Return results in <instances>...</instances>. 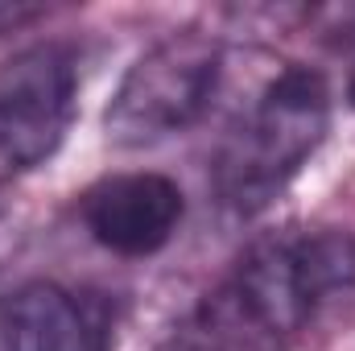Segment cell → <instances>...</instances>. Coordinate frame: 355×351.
<instances>
[{
  "label": "cell",
  "instance_id": "6",
  "mask_svg": "<svg viewBox=\"0 0 355 351\" xmlns=\"http://www.w3.org/2000/svg\"><path fill=\"white\" fill-rule=\"evenodd\" d=\"M112 306L54 281H29L0 302V351H112Z\"/></svg>",
  "mask_w": 355,
  "mask_h": 351
},
{
  "label": "cell",
  "instance_id": "4",
  "mask_svg": "<svg viewBox=\"0 0 355 351\" xmlns=\"http://www.w3.org/2000/svg\"><path fill=\"white\" fill-rule=\"evenodd\" d=\"M79 112V62L67 42H33L0 62V182L46 166Z\"/></svg>",
  "mask_w": 355,
  "mask_h": 351
},
{
  "label": "cell",
  "instance_id": "9",
  "mask_svg": "<svg viewBox=\"0 0 355 351\" xmlns=\"http://www.w3.org/2000/svg\"><path fill=\"white\" fill-rule=\"evenodd\" d=\"M162 351H219V348H211V343H198V339H174L170 348H162Z\"/></svg>",
  "mask_w": 355,
  "mask_h": 351
},
{
  "label": "cell",
  "instance_id": "1",
  "mask_svg": "<svg viewBox=\"0 0 355 351\" xmlns=\"http://www.w3.org/2000/svg\"><path fill=\"white\" fill-rule=\"evenodd\" d=\"M331 132V87L310 67H281L236 116L211 162V186L236 215H257L297 178Z\"/></svg>",
  "mask_w": 355,
  "mask_h": 351
},
{
  "label": "cell",
  "instance_id": "2",
  "mask_svg": "<svg viewBox=\"0 0 355 351\" xmlns=\"http://www.w3.org/2000/svg\"><path fill=\"white\" fill-rule=\"evenodd\" d=\"M355 293V236L331 223L265 232L236 261L227 302L236 318L272 348L293 343L322 306Z\"/></svg>",
  "mask_w": 355,
  "mask_h": 351
},
{
  "label": "cell",
  "instance_id": "8",
  "mask_svg": "<svg viewBox=\"0 0 355 351\" xmlns=\"http://www.w3.org/2000/svg\"><path fill=\"white\" fill-rule=\"evenodd\" d=\"M17 248H21V223H17V215H8L0 207V264L8 261Z\"/></svg>",
  "mask_w": 355,
  "mask_h": 351
},
{
  "label": "cell",
  "instance_id": "5",
  "mask_svg": "<svg viewBox=\"0 0 355 351\" xmlns=\"http://www.w3.org/2000/svg\"><path fill=\"white\" fill-rule=\"evenodd\" d=\"M182 215H186L182 186L153 170L107 174L79 194V219L87 236L103 252L128 261L162 252L174 240Z\"/></svg>",
  "mask_w": 355,
  "mask_h": 351
},
{
  "label": "cell",
  "instance_id": "7",
  "mask_svg": "<svg viewBox=\"0 0 355 351\" xmlns=\"http://www.w3.org/2000/svg\"><path fill=\"white\" fill-rule=\"evenodd\" d=\"M37 17H46V4H29V0H0V33H17V29L33 25Z\"/></svg>",
  "mask_w": 355,
  "mask_h": 351
},
{
  "label": "cell",
  "instance_id": "10",
  "mask_svg": "<svg viewBox=\"0 0 355 351\" xmlns=\"http://www.w3.org/2000/svg\"><path fill=\"white\" fill-rule=\"evenodd\" d=\"M347 91H352V108H355V71H352V87H347Z\"/></svg>",
  "mask_w": 355,
  "mask_h": 351
},
{
  "label": "cell",
  "instance_id": "3",
  "mask_svg": "<svg viewBox=\"0 0 355 351\" xmlns=\"http://www.w3.org/2000/svg\"><path fill=\"white\" fill-rule=\"evenodd\" d=\"M223 75V46L207 29H174L153 42L120 79L103 108V132L116 149H145L194 128Z\"/></svg>",
  "mask_w": 355,
  "mask_h": 351
}]
</instances>
